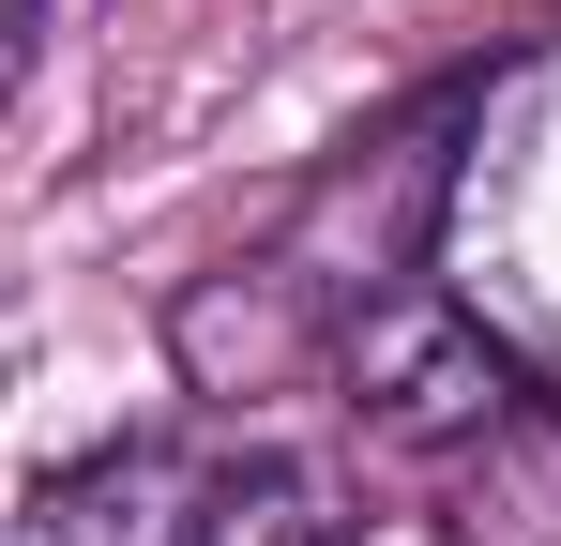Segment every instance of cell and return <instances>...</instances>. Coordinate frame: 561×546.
Listing matches in <instances>:
<instances>
[{
	"label": "cell",
	"instance_id": "1",
	"mask_svg": "<svg viewBox=\"0 0 561 546\" xmlns=\"http://www.w3.org/2000/svg\"><path fill=\"white\" fill-rule=\"evenodd\" d=\"M365 486L304 441H106L31 486L15 546H350Z\"/></svg>",
	"mask_w": 561,
	"mask_h": 546
},
{
	"label": "cell",
	"instance_id": "2",
	"mask_svg": "<svg viewBox=\"0 0 561 546\" xmlns=\"http://www.w3.org/2000/svg\"><path fill=\"white\" fill-rule=\"evenodd\" d=\"M334 379H350V425H365V441H394V455L516 441V425H531V395H547V379L501 350L456 288H425V273L334 319Z\"/></svg>",
	"mask_w": 561,
	"mask_h": 546
}]
</instances>
